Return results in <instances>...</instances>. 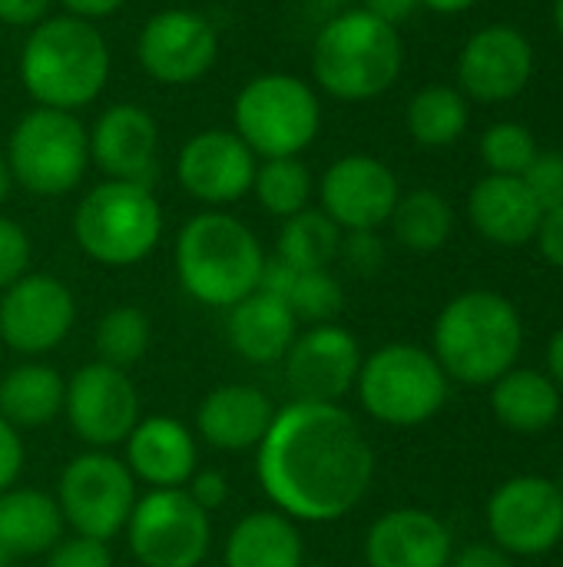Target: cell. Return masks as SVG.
I'll use <instances>...</instances> for the list:
<instances>
[{
    "instance_id": "d590c367",
    "label": "cell",
    "mask_w": 563,
    "mask_h": 567,
    "mask_svg": "<svg viewBox=\"0 0 563 567\" xmlns=\"http://www.w3.org/2000/svg\"><path fill=\"white\" fill-rule=\"evenodd\" d=\"M481 156L501 176H524V169L538 156V143L521 123H498L484 133Z\"/></svg>"
},
{
    "instance_id": "f907efd6",
    "label": "cell",
    "mask_w": 563,
    "mask_h": 567,
    "mask_svg": "<svg viewBox=\"0 0 563 567\" xmlns=\"http://www.w3.org/2000/svg\"><path fill=\"white\" fill-rule=\"evenodd\" d=\"M352 3H355V0H312V7H315L319 13H329V17H338V13L352 10Z\"/></svg>"
},
{
    "instance_id": "bcb514c9",
    "label": "cell",
    "mask_w": 563,
    "mask_h": 567,
    "mask_svg": "<svg viewBox=\"0 0 563 567\" xmlns=\"http://www.w3.org/2000/svg\"><path fill=\"white\" fill-rule=\"evenodd\" d=\"M418 3H421V0H365V10L375 13V17H382L385 23L395 27V23H402L405 17H411Z\"/></svg>"
},
{
    "instance_id": "60d3db41",
    "label": "cell",
    "mask_w": 563,
    "mask_h": 567,
    "mask_svg": "<svg viewBox=\"0 0 563 567\" xmlns=\"http://www.w3.org/2000/svg\"><path fill=\"white\" fill-rule=\"evenodd\" d=\"M183 492H186L206 515H212V512H219V508L229 502V478H226L222 472H216V468H196Z\"/></svg>"
},
{
    "instance_id": "8992f818",
    "label": "cell",
    "mask_w": 563,
    "mask_h": 567,
    "mask_svg": "<svg viewBox=\"0 0 563 567\" xmlns=\"http://www.w3.org/2000/svg\"><path fill=\"white\" fill-rule=\"evenodd\" d=\"M73 239L100 266H136L149 259L163 239V206L143 183H100L73 213Z\"/></svg>"
},
{
    "instance_id": "9c48e42d",
    "label": "cell",
    "mask_w": 563,
    "mask_h": 567,
    "mask_svg": "<svg viewBox=\"0 0 563 567\" xmlns=\"http://www.w3.org/2000/svg\"><path fill=\"white\" fill-rule=\"evenodd\" d=\"M13 183L33 196H63L80 186L90 163V136L66 110L37 106L20 116L7 143Z\"/></svg>"
},
{
    "instance_id": "d6a6232c",
    "label": "cell",
    "mask_w": 563,
    "mask_h": 567,
    "mask_svg": "<svg viewBox=\"0 0 563 567\" xmlns=\"http://www.w3.org/2000/svg\"><path fill=\"white\" fill-rule=\"evenodd\" d=\"M468 126V103L451 86H425L408 103V130L425 146H448Z\"/></svg>"
},
{
    "instance_id": "8d00e7d4",
    "label": "cell",
    "mask_w": 563,
    "mask_h": 567,
    "mask_svg": "<svg viewBox=\"0 0 563 567\" xmlns=\"http://www.w3.org/2000/svg\"><path fill=\"white\" fill-rule=\"evenodd\" d=\"M544 213L563 206V153H538L521 176Z\"/></svg>"
},
{
    "instance_id": "f546056e",
    "label": "cell",
    "mask_w": 563,
    "mask_h": 567,
    "mask_svg": "<svg viewBox=\"0 0 563 567\" xmlns=\"http://www.w3.org/2000/svg\"><path fill=\"white\" fill-rule=\"evenodd\" d=\"M338 246H342V229L322 209L305 206L302 213H295L282 223L275 259H282L285 266H292L299 272L329 269L338 259Z\"/></svg>"
},
{
    "instance_id": "5b68a950",
    "label": "cell",
    "mask_w": 563,
    "mask_h": 567,
    "mask_svg": "<svg viewBox=\"0 0 563 567\" xmlns=\"http://www.w3.org/2000/svg\"><path fill=\"white\" fill-rule=\"evenodd\" d=\"M312 73L338 100H372L402 73V37L365 7L329 17L315 37Z\"/></svg>"
},
{
    "instance_id": "8fae6325",
    "label": "cell",
    "mask_w": 563,
    "mask_h": 567,
    "mask_svg": "<svg viewBox=\"0 0 563 567\" xmlns=\"http://www.w3.org/2000/svg\"><path fill=\"white\" fill-rule=\"evenodd\" d=\"M123 535L143 567H199L212 548V515L183 488H149L136 498Z\"/></svg>"
},
{
    "instance_id": "7c38bea8",
    "label": "cell",
    "mask_w": 563,
    "mask_h": 567,
    "mask_svg": "<svg viewBox=\"0 0 563 567\" xmlns=\"http://www.w3.org/2000/svg\"><path fill=\"white\" fill-rule=\"evenodd\" d=\"M63 419L70 432L90 445V449H116L126 442V435L143 419L139 392L129 379V372L106 365V362H86L66 379L63 392Z\"/></svg>"
},
{
    "instance_id": "c3c4849f",
    "label": "cell",
    "mask_w": 563,
    "mask_h": 567,
    "mask_svg": "<svg viewBox=\"0 0 563 567\" xmlns=\"http://www.w3.org/2000/svg\"><path fill=\"white\" fill-rule=\"evenodd\" d=\"M548 365H551V379L554 385L563 389V329L551 339V349H548Z\"/></svg>"
},
{
    "instance_id": "e0dca14e",
    "label": "cell",
    "mask_w": 563,
    "mask_h": 567,
    "mask_svg": "<svg viewBox=\"0 0 563 567\" xmlns=\"http://www.w3.org/2000/svg\"><path fill=\"white\" fill-rule=\"evenodd\" d=\"M398 179L395 173L365 153H352L335 159L322 176V213L342 229H378L392 219L398 203Z\"/></svg>"
},
{
    "instance_id": "9a60e30c",
    "label": "cell",
    "mask_w": 563,
    "mask_h": 567,
    "mask_svg": "<svg viewBox=\"0 0 563 567\" xmlns=\"http://www.w3.org/2000/svg\"><path fill=\"white\" fill-rule=\"evenodd\" d=\"M362 359L365 352L358 339L348 329L325 322V326L299 329L295 342L282 359V369L295 402L342 405V399L355 392Z\"/></svg>"
},
{
    "instance_id": "f1b7e54d",
    "label": "cell",
    "mask_w": 563,
    "mask_h": 567,
    "mask_svg": "<svg viewBox=\"0 0 563 567\" xmlns=\"http://www.w3.org/2000/svg\"><path fill=\"white\" fill-rule=\"evenodd\" d=\"M491 409L498 422L521 435H538L551 429L561 415V389L551 375L538 369H508L491 392Z\"/></svg>"
},
{
    "instance_id": "603a6c76",
    "label": "cell",
    "mask_w": 563,
    "mask_h": 567,
    "mask_svg": "<svg viewBox=\"0 0 563 567\" xmlns=\"http://www.w3.org/2000/svg\"><path fill=\"white\" fill-rule=\"evenodd\" d=\"M272 419H275V405L262 389L229 382V385H216L212 392L202 395V402L196 405L192 432L209 449L249 452V449H259Z\"/></svg>"
},
{
    "instance_id": "d4e9b609",
    "label": "cell",
    "mask_w": 563,
    "mask_h": 567,
    "mask_svg": "<svg viewBox=\"0 0 563 567\" xmlns=\"http://www.w3.org/2000/svg\"><path fill=\"white\" fill-rule=\"evenodd\" d=\"M471 223L478 233L501 246H521L538 236V226L544 219V209L531 196L528 183L521 176H484L468 199Z\"/></svg>"
},
{
    "instance_id": "4316f807",
    "label": "cell",
    "mask_w": 563,
    "mask_h": 567,
    "mask_svg": "<svg viewBox=\"0 0 563 567\" xmlns=\"http://www.w3.org/2000/svg\"><path fill=\"white\" fill-rule=\"evenodd\" d=\"M63 515L53 495L27 485L0 492V558L46 555L63 538Z\"/></svg>"
},
{
    "instance_id": "836d02e7",
    "label": "cell",
    "mask_w": 563,
    "mask_h": 567,
    "mask_svg": "<svg viewBox=\"0 0 563 567\" xmlns=\"http://www.w3.org/2000/svg\"><path fill=\"white\" fill-rule=\"evenodd\" d=\"M252 193L259 206L279 219H289L309 206L312 196V173L299 156H282V159H265L256 166Z\"/></svg>"
},
{
    "instance_id": "7bdbcfd3",
    "label": "cell",
    "mask_w": 563,
    "mask_h": 567,
    "mask_svg": "<svg viewBox=\"0 0 563 567\" xmlns=\"http://www.w3.org/2000/svg\"><path fill=\"white\" fill-rule=\"evenodd\" d=\"M538 243L548 262H554L557 269H563V206L544 213L541 226H538Z\"/></svg>"
},
{
    "instance_id": "7dc6e473",
    "label": "cell",
    "mask_w": 563,
    "mask_h": 567,
    "mask_svg": "<svg viewBox=\"0 0 563 567\" xmlns=\"http://www.w3.org/2000/svg\"><path fill=\"white\" fill-rule=\"evenodd\" d=\"M73 17H83V20H96V17H110L113 10H119L126 0H60Z\"/></svg>"
},
{
    "instance_id": "484cf974",
    "label": "cell",
    "mask_w": 563,
    "mask_h": 567,
    "mask_svg": "<svg viewBox=\"0 0 563 567\" xmlns=\"http://www.w3.org/2000/svg\"><path fill=\"white\" fill-rule=\"evenodd\" d=\"M222 567H305L302 532L275 508L249 512L226 535Z\"/></svg>"
},
{
    "instance_id": "f6af8a7d",
    "label": "cell",
    "mask_w": 563,
    "mask_h": 567,
    "mask_svg": "<svg viewBox=\"0 0 563 567\" xmlns=\"http://www.w3.org/2000/svg\"><path fill=\"white\" fill-rule=\"evenodd\" d=\"M448 567H514V561L498 545H468L465 551L451 555Z\"/></svg>"
},
{
    "instance_id": "6da1fadb",
    "label": "cell",
    "mask_w": 563,
    "mask_h": 567,
    "mask_svg": "<svg viewBox=\"0 0 563 567\" xmlns=\"http://www.w3.org/2000/svg\"><path fill=\"white\" fill-rule=\"evenodd\" d=\"M256 478L269 505L295 525H332L365 502L375 449L348 409L292 399L275 409L256 449Z\"/></svg>"
},
{
    "instance_id": "74e56055",
    "label": "cell",
    "mask_w": 563,
    "mask_h": 567,
    "mask_svg": "<svg viewBox=\"0 0 563 567\" xmlns=\"http://www.w3.org/2000/svg\"><path fill=\"white\" fill-rule=\"evenodd\" d=\"M43 567H113V551L110 542L70 535L43 555Z\"/></svg>"
},
{
    "instance_id": "ffe728a7",
    "label": "cell",
    "mask_w": 563,
    "mask_h": 567,
    "mask_svg": "<svg viewBox=\"0 0 563 567\" xmlns=\"http://www.w3.org/2000/svg\"><path fill=\"white\" fill-rule=\"evenodd\" d=\"M126 468L136 485L149 488H186L192 472L199 468V442L196 432L173 415L139 419L136 429L123 442Z\"/></svg>"
},
{
    "instance_id": "7a4b0ae2",
    "label": "cell",
    "mask_w": 563,
    "mask_h": 567,
    "mask_svg": "<svg viewBox=\"0 0 563 567\" xmlns=\"http://www.w3.org/2000/svg\"><path fill=\"white\" fill-rule=\"evenodd\" d=\"M265 259L259 236L242 219L219 209L192 216L173 249L183 292L209 309H232L256 292Z\"/></svg>"
},
{
    "instance_id": "4dcf8cb0",
    "label": "cell",
    "mask_w": 563,
    "mask_h": 567,
    "mask_svg": "<svg viewBox=\"0 0 563 567\" xmlns=\"http://www.w3.org/2000/svg\"><path fill=\"white\" fill-rule=\"evenodd\" d=\"M392 229L398 243L411 252H435L448 243L455 229V213L448 199L435 189H415L408 196H398L392 209Z\"/></svg>"
},
{
    "instance_id": "816d5d0a",
    "label": "cell",
    "mask_w": 563,
    "mask_h": 567,
    "mask_svg": "<svg viewBox=\"0 0 563 567\" xmlns=\"http://www.w3.org/2000/svg\"><path fill=\"white\" fill-rule=\"evenodd\" d=\"M10 189H13V173H10V163H7V153H0V206L7 203V196H10Z\"/></svg>"
},
{
    "instance_id": "83f0119b",
    "label": "cell",
    "mask_w": 563,
    "mask_h": 567,
    "mask_svg": "<svg viewBox=\"0 0 563 567\" xmlns=\"http://www.w3.org/2000/svg\"><path fill=\"white\" fill-rule=\"evenodd\" d=\"M63 392L66 379L40 362L27 359L7 372H0V415L17 429H43L56 415H63Z\"/></svg>"
},
{
    "instance_id": "1f68e13d",
    "label": "cell",
    "mask_w": 563,
    "mask_h": 567,
    "mask_svg": "<svg viewBox=\"0 0 563 567\" xmlns=\"http://www.w3.org/2000/svg\"><path fill=\"white\" fill-rule=\"evenodd\" d=\"M153 342V322L143 309L136 306H113L100 316L96 329H93V349L96 359L106 365H116L123 372H129L133 365H139L149 352Z\"/></svg>"
},
{
    "instance_id": "681fc988",
    "label": "cell",
    "mask_w": 563,
    "mask_h": 567,
    "mask_svg": "<svg viewBox=\"0 0 563 567\" xmlns=\"http://www.w3.org/2000/svg\"><path fill=\"white\" fill-rule=\"evenodd\" d=\"M421 3L431 7V10H438V13H458V10H468L478 0H421Z\"/></svg>"
},
{
    "instance_id": "277c9868",
    "label": "cell",
    "mask_w": 563,
    "mask_h": 567,
    "mask_svg": "<svg viewBox=\"0 0 563 567\" xmlns=\"http://www.w3.org/2000/svg\"><path fill=\"white\" fill-rule=\"evenodd\" d=\"M524 329L518 309L488 289L455 296L438 322L431 355L448 379L465 385H494L521 355Z\"/></svg>"
},
{
    "instance_id": "db71d44e",
    "label": "cell",
    "mask_w": 563,
    "mask_h": 567,
    "mask_svg": "<svg viewBox=\"0 0 563 567\" xmlns=\"http://www.w3.org/2000/svg\"><path fill=\"white\" fill-rule=\"evenodd\" d=\"M305 567H332V565H309V561H305Z\"/></svg>"
},
{
    "instance_id": "2e32d148",
    "label": "cell",
    "mask_w": 563,
    "mask_h": 567,
    "mask_svg": "<svg viewBox=\"0 0 563 567\" xmlns=\"http://www.w3.org/2000/svg\"><path fill=\"white\" fill-rule=\"evenodd\" d=\"M136 53L153 80L183 86L202 80L212 70L219 56V37L209 17L196 10H163L143 23Z\"/></svg>"
},
{
    "instance_id": "ee69618b",
    "label": "cell",
    "mask_w": 563,
    "mask_h": 567,
    "mask_svg": "<svg viewBox=\"0 0 563 567\" xmlns=\"http://www.w3.org/2000/svg\"><path fill=\"white\" fill-rule=\"evenodd\" d=\"M50 10V0H0V20L10 27H37Z\"/></svg>"
},
{
    "instance_id": "cb8c5ba5",
    "label": "cell",
    "mask_w": 563,
    "mask_h": 567,
    "mask_svg": "<svg viewBox=\"0 0 563 567\" xmlns=\"http://www.w3.org/2000/svg\"><path fill=\"white\" fill-rule=\"evenodd\" d=\"M226 336L236 355H242L252 365H275L285 359L289 346L299 336V319L292 309L262 289L249 292L242 302L226 309Z\"/></svg>"
},
{
    "instance_id": "f5cc1de1",
    "label": "cell",
    "mask_w": 563,
    "mask_h": 567,
    "mask_svg": "<svg viewBox=\"0 0 563 567\" xmlns=\"http://www.w3.org/2000/svg\"><path fill=\"white\" fill-rule=\"evenodd\" d=\"M554 20H557V30L563 33V0H557V7H554Z\"/></svg>"
},
{
    "instance_id": "ba28073f",
    "label": "cell",
    "mask_w": 563,
    "mask_h": 567,
    "mask_svg": "<svg viewBox=\"0 0 563 567\" xmlns=\"http://www.w3.org/2000/svg\"><path fill=\"white\" fill-rule=\"evenodd\" d=\"M322 126L315 90L289 73H262L249 80L232 106L236 136L262 159L299 156Z\"/></svg>"
},
{
    "instance_id": "9f6ffc18",
    "label": "cell",
    "mask_w": 563,
    "mask_h": 567,
    "mask_svg": "<svg viewBox=\"0 0 563 567\" xmlns=\"http://www.w3.org/2000/svg\"><path fill=\"white\" fill-rule=\"evenodd\" d=\"M0 372H3V369H0Z\"/></svg>"
},
{
    "instance_id": "30bf717a",
    "label": "cell",
    "mask_w": 563,
    "mask_h": 567,
    "mask_svg": "<svg viewBox=\"0 0 563 567\" xmlns=\"http://www.w3.org/2000/svg\"><path fill=\"white\" fill-rule=\"evenodd\" d=\"M53 498L60 505L63 525H70L73 535L110 542L123 535L139 495L136 478L123 458L103 449H90L66 462Z\"/></svg>"
},
{
    "instance_id": "3957f363",
    "label": "cell",
    "mask_w": 563,
    "mask_h": 567,
    "mask_svg": "<svg viewBox=\"0 0 563 567\" xmlns=\"http://www.w3.org/2000/svg\"><path fill=\"white\" fill-rule=\"evenodd\" d=\"M110 76V47L103 33L73 13L43 17L20 53L23 90L50 110H80L93 103Z\"/></svg>"
},
{
    "instance_id": "5bb4252c",
    "label": "cell",
    "mask_w": 563,
    "mask_h": 567,
    "mask_svg": "<svg viewBox=\"0 0 563 567\" xmlns=\"http://www.w3.org/2000/svg\"><path fill=\"white\" fill-rule=\"evenodd\" d=\"M488 528L508 555H544L563 538V492L541 475H518L491 495Z\"/></svg>"
},
{
    "instance_id": "f35d334b",
    "label": "cell",
    "mask_w": 563,
    "mask_h": 567,
    "mask_svg": "<svg viewBox=\"0 0 563 567\" xmlns=\"http://www.w3.org/2000/svg\"><path fill=\"white\" fill-rule=\"evenodd\" d=\"M27 272H30V236L17 219L0 216V292Z\"/></svg>"
},
{
    "instance_id": "52a82bcc",
    "label": "cell",
    "mask_w": 563,
    "mask_h": 567,
    "mask_svg": "<svg viewBox=\"0 0 563 567\" xmlns=\"http://www.w3.org/2000/svg\"><path fill=\"white\" fill-rule=\"evenodd\" d=\"M448 375L438 359L411 342H388L362 359L355 382L362 409L395 429L425 425L448 402Z\"/></svg>"
},
{
    "instance_id": "44dd1931",
    "label": "cell",
    "mask_w": 563,
    "mask_h": 567,
    "mask_svg": "<svg viewBox=\"0 0 563 567\" xmlns=\"http://www.w3.org/2000/svg\"><path fill=\"white\" fill-rule=\"evenodd\" d=\"M90 136V159L110 176L149 186L156 166L159 130L156 120L136 103H116L100 113Z\"/></svg>"
},
{
    "instance_id": "7402d4cb",
    "label": "cell",
    "mask_w": 563,
    "mask_h": 567,
    "mask_svg": "<svg viewBox=\"0 0 563 567\" xmlns=\"http://www.w3.org/2000/svg\"><path fill=\"white\" fill-rule=\"evenodd\" d=\"M451 555V532L425 508H395L365 535L368 567H448Z\"/></svg>"
},
{
    "instance_id": "ac0fdd59",
    "label": "cell",
    "mask_w": 563,
    "mask_h": 567,
    "mask_svg": "<svg viewBox=\"0 0 563 567\" xmlns=\"http://www.w3.org/2000/svg\"><path fill=\"white\" fill-rule=\"evenodd\" d=\"M176 179L192 199L226 206L252 189L256 153L236 136V130H202L179 150Z\"/></svg>"
},
{
    "instance_id": "e575fe53",
    "label": "cell",
    "mask_w": 563,
    "mask_h": 567,
    "mask_svg": "<svg viewBox=\"0 0 563 567\" xmlns=\"http://www.w3.org/2000/svg\"><path fill=\"white\" fill-rule=\"evenodd\" d=\"M282 302L292 309L299 326H325L335 322V316L345 306V289L329 269H309L299 272L292 269V279L282 292Z\"/></svg>"
},
{
    "instance_id": "d6986e66",
    "label": "cell",
    "mask_w": 563,
    "mask_h": 567,
    "mask_svg": "<svg viewBox=\"0 0 563 567\" xmlns=\"http://www.w3.org/2000/svg\"><path fill=\"white\" fill-rule=\"evenodd\" d=\"M534 70V53L528 37L511 27H488L475 33L458 56V80L468 96L498 103L518 96Z\"/></svg>"
},
{
    "instance_id": "4fadbf2b",
    "label": "cell",
    "mask_w": 563,
    "mask_h": 567,
    "mask_svg": "<svg viewBox=\"0 0 563 567\" xmlns=\"http://www.w3.org/2000/svg\"><path fill=\"white\" fill-rule=\"evenodd\" d=\"M76 322V299L66 282L27 272L0 296V342L20 355H46L66 342Z\"/></svg>"
},
{
    "instance_id": "ab89813d",
    "label": "cell",
    "mask_w": 563,
    "mask_h": 567,
    "mask_svg": "<svg viewBox=\"0 0 563 567\" xmlns=\"http://www.w3.org/2000/svg\"><path fill=\"white\" fill-rule=\"evenodd\" d=\"M338 259H342L355 276H375V272L385 266V243L378 239L375 229L342 233Z\"/></svg>"
},
{
    "instance_id": "11a10c76",
    "label": "cell",
    "mask_w": 563,
    "mask_h": 567,
    "mask_svg": "<svg viewBox=\"0 0 563 567\" xmlns=\"http://www.w3.org/2000/svg\"><path fill=\"white\" fill-rule=\"evenodd\" d=\"M0 567H10V561H3V558H0Z\"/></svg>"
},
{
    "instance_id": "b9f144b4",
    "label": "cell",
    "mask_w": 563,
    "mask_h": 567,
    "mask_svg": "<svg viewBox=\"0 0 563 567\" xmlns=\"http://www.w3.org/2000/svg\"><path fill=\"white\" fill-rule=\"evenodd\" d=\"M23 458H27L23 435L0 415V492L17 485V478L23 472Z\"/></svg>"
}]
</instances>
